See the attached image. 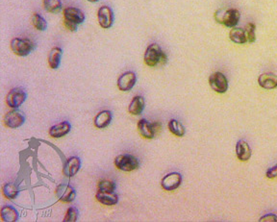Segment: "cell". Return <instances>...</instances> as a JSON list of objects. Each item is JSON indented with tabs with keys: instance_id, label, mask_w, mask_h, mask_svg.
<instances>
[{
	"instance_id": "cell-18",
	"label": "cell",
	"mask_w": 277,
	"mask_h": 222,
	"mask_svg": "<svg viewBox=\"0 0 277 222\" xmlns=\"http://www.w3.org/2000/svg\"><path fill=\"white\" fill-rule=\"evenodd\" d=\"M96 198L98 202H100L105 206H114L116 205L118 202V196L114 191L109 192V191L98 190L96 194Z\"/></svg>"
},
{
	"instance_id": "cell-12",
	"label": "cell",
	"mask_w": 277,
	"mask_h": 222,
	"mask_svg": "<svg viewBox=\"0 0 277 222\" xmlns=\"http://www.w3.org/2000/svg\"><path fill=\"white\" fill-rule=\"evenodd\" d=\"M99 25L104 29L111 28L114 24V12L108 6H101L98 12Z\"/></svg>"
},
{
	"instance_id": "cell-21",
	"label": "cell",
	"mask_w": 277,
	"mask_h": 222,
	"mask_svg": "<svg viewBox=\"0 0 277 222\" xmlns=\"http://www.w3.org/2000/svg\"><path fill=\"white\" fill-rule=\"evenodd\" d=\"M145 106H146L145 98L141 95H136L132 98L128 106V111L133 115H139L144 111Z\"/></svg>"
},
{
	"instance_id": "cell-5",
	"label": "cell",
	"mask_w": 277,
	"mask_h": 222,
	"mask_svg": "<svg viewBox=\"0 0 277 222\" xmlns=\"http://www.w3.org/2000/svg\"><path fill=\"white\" fill-rule=\"evenodd\" d=\"M27 94L22 88H14L12 89L6 97L7 105L12 109L19 108L26 100Z\"/></svg>"
},
{
	"instance_id": "cell-11",
	"label": "cell",
	"mask_w": 277,
	"mask_h": 222,
	"mask_svg": "<svg viewBox=\"0 0 277 222\" xmlns=\"http://www.w3.org/2000/svg\"><path fill=\"white\" fill-rule=\"evenodd\" d=\"M64 20L79 25L85 21V14L75 7H67L63 11Z\"/></svg>"
},
{
	"instance_id": "cell-28",
	"label": "cell",
	"mask_w": 277,
	"mask_h": 222,
	"mask_svg": "<svg viewBox=\"0 0 277 222\" xmlns=\"http://www.w3.org/2000/svg\"><path fill=\"white\" fill-rule=\"evenodd\" d=\"M244 30L247 38V43H254L256 41V25L253 22H249L244 27Z\"/></svg>"
},
{
	"instance_id": "cell-30",
	"label": "cell",
	"mask_w": 277,
	"mask_h": 222,
	"mask_svg": "<svg viewBox=\"0 0 277 222\" xmlns=\"http://www.w3.org/2000/svg\"><path fill=\"white\" fill-rule=\"evenodd\" d=\"M78 220V211L74 207L67 209L66 214L64 218V222H75Z\"/></svg>"
},
{
	"instance_id": "cell-29",
	"label": "cell",
	"mask_w": 277,
	"mask_h": 222,
	"mask_svg": "<svg viewBox=\"0 0 277 222\" xmlns=\"http://www.w3.org/2000/svg\"><path fill=\"white\" fill-rule=\"evenodd\" d=\"M98 188V190H101V191L114 192L115 190V184L110 180H102L99 182Z\"/></svg>"
},
{
	"instance_id": "cell-8",
	"label": "cell",
	"mask_w": 277,
	"mask_h": 222,
	"mask_svg": "<svg viewBox=\"0 0 277 222\" xmlns=\"http://www.w3.org/2000/svg\"><path fill=\"white\" fill-rule=\"evenodd\" d=\"M137 83V76L134 71H126L122 73L116 82V86L121 92L131 91Z\"/></svg>"
},
{
	"instance_id": "cell-10",
	"label": "cell",
	"mask_w": 277,
	"mask_h": 222,
	"mask_svg": "<svg viewBox=\"0 0 277 222\" xmlns=\"http://www.w3.org/2000/svg\"><path fill=\"white\" fill-rule=\"evenodd\" d=\"M55 194L57 198L64 203H70L76 197L75 190L71 186L65 184H61L56 188Z\"/></svg>"
},
{
	"instance_id": "cell-3",
	"label": "cell",
	"mask_w": 277,
	"mask_h": 222,
	"mask_svg": "<svg viewBox=\"0 0 277 222\" xmlns=\"http://www.w3.org/2000/svg\"><path fill=\"white\" fill-rule=\"evenodd\" d=\"M12 51L18 57H26L34 51L35 43L27 38H14L10 44Z\"/></svg>"
},
{
	"instance_id": "cell-2",
	"label": "cell",
	"mask_w": 277,
	"mask_h": 222,
	"mask_svg": "<svg viewBox=\"0 0 277 222\" xmlns=\"http://www.w3.org/2000/svg\"><path fill=\"white\" fill-rule=\"evenodd\" d=\"M216 20L228 28H234L240 21L241 13L238 9L232 8L228 10H219L215 14Z\"/></svg>"
},
{
	"instance_id": "cell-15",
	"label": "cell",
	"mask_w": 277,
	"mask_h": 222,
	"mask_svg": "<svg viewBox=\"0 0 277 222\" xmlns=\"http://www.w3.org/2000/svg\"><path fill=\"white\" fill-rule=\"evenodd\" d=\"M258 84L265 90H275L277 88V75L275 73H263L258 77Z\"/></svg>"
},
{
	"instance_id": "cell-16",
	"label": "cell",
	"mask_w": 277,
	"mask_h": 222,
	"mask_svg": "<svg viewBox=\"0 0 277 222\" xmlns=\"http://www.w3.org/2000/svg\"><path fill=\"white\" fill-rule=\"evenodd\" d=\"M236 155L237 158L242 162H246L251 157V148L249 144L244 141L240 140L236 144Z\"/></svg>"
},
{
	"instance_id": "cell-6",
	"label": "cell",
	"mask_w": 277,
	"mask_h": 222,
	"mask_svg": "<svg viewBox=\"0 0 277 222\" xmlns=\"http://www.w3.org/2000/svg\"><path fill=\"white\" fill-rule=\"evenodd\" d=\"M209 85L212 90L218 94H225L228 90V80L226 76L220 71H216L210 75Z\"/></svg>"
},
{
	"instance_id": "cell-20",
	"label": "cell",
	"mask_w": 277,
	"mask_h": 222,
	"mask_svg": "<svg viewBox=\"0 0 277 222\" xmlns=\"http://www.w3.org/2000/svg\"><path fill=\"white\" fill-rule=\"evenodd\" d=\"M112 118H113V114H112L111 111L104 110V111L98 112L96 115L94 124L97 128L103 129V128H106L111 123Z\"/></svg>"
},
{
	"instance_id": "cell-32",
	"label": "cell",
	"mask_w": 277,
	"mask_h": 222,
	"mask_svg": "<svg viewBox=\"0 0 277 222\" xmlns=\"http://www.w3.org/2000/svg\"><path fill=\"white\" fill-rule=\"evenodd\" d=\"M266 176H267V178H269V179H275V178H277V163L273 167H271V168H269L268 170H267V172H266Z\"/></svg>"
},
{
	"instance_id": "cell-27",
	"label": "cell",
	"mask_w": 277,
	"mask_h": 222,
	"mask_svg": "<svg viewBox=\"0 0 277 222\" xmlns=\"http://www.w3.org/2000/svg\"><path fill=\"white\" fill-rule=\"evenodd\" d=\"M31 22L33 26L39 31H46L48 28L47 20L40 14L35 13L31 18Z\"/></svg>"
},
{
	"instance_id": "cell-26",
	"label": "cell",
	"mask_w": 277,
	"mask_h": 222,
	"mask_svg": "<svg viewBox=\"0 0 277 222\" xmlns=\"http://www.w3.org/2000/svg\"><path fill=\"white\" fill-rule=\"evenodd\" d=\"M44 8L47 12L51 14H58L62 11L63 4L61 0H44Z\"/></svg>"
},
{
	"instance_id": "cell-31",
	"label": "cell",
	"mask_w": 277,
	"mask_h": 222,
	"mask_svg": "<svg viewBox=\"0 0 277 222\" xmlns=\"http://www.w3.org/2000/svg\"><path fill=\"white\" fill-rule=\"evenodd\" d=\"M260 222H277V216L275 215V214H268V215H265L263 216L260 220H259Z\"/></svg>"
},
{
	"instance_id": "cell-22",
	"label": "cell",
	"mask_w": 277,
	"mask_h": 222,
	"mask_svg": "<svg viewBox=\"0 0 277 222\" xmlns=\"http://www.w3.org/2000/svg\"><path fill=\"white\" fill-rule=\"evenodd\" d=\"M0 216H1V220L4 222H16L18 221V213L17 211L10 206V205H6L3 206L0 212Z\"/></svg>"
},
{
	"instance_id": "cell-1",
	"label": "cell",
	"mask_w": 277,
	"mask_h": 222,
	"mask_svg": "<svg viewBox=\"0 0 277 222\" xmlns=\"http://www.w3.org/2000/svg\"><path fill=\"white\" fill-rule=\"evenodd\" d=\"M145 63L150 67H155L158 65H164L167 62L166 53L162 50L158 44H151L147 48L144 55Z\"/></svg>"
},
{
	"instance_id": "cell-4",
	"label": "cell",
	"mask_w": 277,
	"mask_h": 222,
	"mask_svg": "<svg viewBox=\"0 0 277 222\" xmlns=\"http://www.w3.org/2000/svg\"><path fill=\"white\" fill-rule=\"evenodd\" d=\"M114 166L117 169L122 170V171H126V172L136 170L137 168H139L140 167L139 160L135 156H133L131 154H127V153L118 155L114 159Z\"/></svg>"
},
{
	"instance_id": "cell-7",
	"label": "cell",
	"mask_w": 277,
	"mask_h": 222,
	"mask_svg": "<svg viewBox=\"0 0 277 222\" xmlns=\"http://www.w3.org/2000/svg\"><path fill=\"white\" fill-rule=\"evenodd\" d=\"M3 121L7 127L16 129L23 125L25 122V114L17 109H13L5 114Z\"/></svg>"
},
{
	"instance_id": "cell-19",
	"label": "cell",
	"mask_w": 277,
	"mask_h": 222,
	"mask_svg": "<svg viewBox=\"0 0 277 222\" xmlns=\"http://www.w3.org/2000/svg\"><path fill=\"white\" fill-rule=\"evenodd\" d=\"M229 39L231 42L237 45H244L247 43V38L245 34V30L241 27H234L231 28L229 32Z\"/></svg>"
},
{
	"instance_id": "cell-23",
	"label": "cell",
	"mask_w": 277,
	"mask_h": 222,
	"mask_svg": "<svg viewBox=\"0 0 277 222\" xmlns=\"http://www.w3.org/2000/svg\"><path fill=\"white\" fill-rule=\"evenodd\" d=\"M63 50L60 48H53L48 56V62L52 69H57L61 64Z\"/></svg>"
},
{
	"instance_id": "cell-13",
	"label": "cell",
	"mask_w": 277,
	"mask_h": 222,
	"mask_svg": "<svg viewBox=\"0 0 277 222\" xmlns=\"http://www.w3.org/2000/svg\"><path fill=\"white\" fill-rule=\"evenodd\" d=\"M156 123H151L146 118H142L138 122V130L141 134V136L145 139L151 140L155 137V134L157 132L156 129Z\"/></svg>"
},
{
	"instance_id": "cell-25",
	"label": "cell",
	"mask_w": 277,
	"mask_h": 222,
	"mask_svg": "<svg viewBox=\"0 0 277 222\" xmlns=\"http://www.w3.org/2000/svg\"><path fill=\"white\" fill-rule=\"evenodd\" d=\"M168 129L176 137H183L186 133V130H185V127L183 126V124L176 119L169 120Z\"/></svg>"
},
{
	"instance_id": "cell-9",
	"label": "cell",
	"mask_w": 277,
	"mask_h": 222,
	"mask_svg": "<svg viewBox=\"0 0 277 222\" xmlns=\"http://www.w3.org/2000/svg\"><path fill=\"white\" fill-rule=\"evenodd\" d=\"M182 183V175L179 172H170L165 175L161 181L162 188L166 191L177 190Z\"/></svg>"
},
{
	"instance_id": "cell-17",
	"label": "cell",
	"mask_w": 277,
	"mask_h": 222,
	"mask_svg": "<svg viewBox=\"0 0 277 222\" xmlns=\"http://www.w3.org/2000/svg\"><path fill=\"white\" fill-rule=\"evenodd\" d=\"M71 130V124L68 121H63L52 126L49 129V136L54 139H60L67 135Z\"/></svg>"
},
{
	"instance_id": "cell-14",
	"label": "cell",
	"mask_w": 277,
	"mask_h": 222,
	"mask_svg": "<svg viewBox=\"0 0 277 222\" xmlns=\"http://www.w3.org/2000/svg\"><path fill=\"white\" fill-rule=\"evenodd\" d=\"M81 167V160L79 157L73 156L68 158L63 167V174L65 177H73L74 175L77 174V172L80 170Z\"/></svg>"
},
{
	"instance_id": "cell-24",
	"label": "cell",
	"mask_w": 277,
	"mask_h": 222,
	"mask_svg": "<svg viewBox=\"0 0 277 222\" xmlns=\"http://www.w3.org/2000/svg\"><path fill=\"white\" fill-rule=\"evenodd\" d=\"M2 193H3L5 198L10 199V200H14L18 196L19 189L15 183L9 182V183H6L2 187Z\"/></svg>"
},
{
	"instance_id": "cell-33",
	"label": "cell",
	"mask_w": 277,
	"mask_h": 222,
	"mask_svg": "<svg viewBox=\"0 0 277 222\" xmlns=\"http://www.w3.org/2000/svg\"><path fill=\"white\" fill-rule=\"evenodd\" d=\"M87 1H89V2H91V3H97V2H98L99 0H87Z\"/></svg>"
}]
</instances>
